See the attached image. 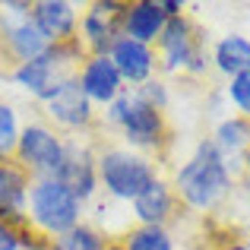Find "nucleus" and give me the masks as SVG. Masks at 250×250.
<instances>
[{
    "instance_id": "f257e3e1",
    "label": "nucleus",
    "mask_w": 250,
    "mask_h": 250,
    "mask_svg": "<svg viewBox=\"0 0 250 250\" xmlns=\"http://www.w3.org/2000/svg\"><path fill=\"white\" fill-rule=\"evenodd\" d=\"M174 193L187 209L209 212L228 196L234 187V168L228 159L215 149L212 140H200L187 162L174 171Z\"/></svg>"
},
{
    "instance_id": "f03ea898",
    "label": "nucleus",
    "mask_w": 250,
    "mask_h": 250,
    "mask_svg": "<svg viewBox=\"0 0 250 250\" xmlns=\"http://www.w3.org/2000/svg\"><path fill=\"white\" fill-rule=\"evenodd\" d=\"M95 168H98V187H104V193L111 200H121V203H133L159 177L155 162L130 146L98 149Z\"/></svg>"
},
{
    "instance_id": "7ed1b4c3",
    "label": "nucleus",
    "mask_w": 250,
    "mask_h": 250,
    "mask_svg": "<svg viewBox=\"0 0 250 250\" xmlns=\"http://www.w3.org/2000/svg\"><path fill=\"white\" fill-rule=\"evenodd\" d=\"M152 48H155V57H159V70H165V73L203 76L212 63V57L206 51V35L190 19V13L168 19L165 32L159 35V42Z\"/></svg>"
},
{
    "instance_id": "20e7f679",
    "label": "nucleus",
    "mask_w": 250,
    "mask_h": 250,
    "mask_svg": "<svg viewBox=\"0 0 250 250\" xmlns=\"http://www.w3.org/2000/svg\"><path fill=\"white\" fill-rule=\"evenodd\" d=\"M83 222V203L54 177H38L29 190V228H35L44 238L70 231Z\"/></svg>"
},
{
    "instance_id": "39448f33",
    "label": "nucleus",
    "mask_w": 250,
    "mask_h": 250,
    "mask_svg": "<svg viewBox=\"0 0 250 250\" xmlns=\"http://www.w3.org/2000/svg\"><path fill=\"white\" fill-rule=\"evenodd\" d=\"M63 146H67V140H63L51 124L32 121L19 130V143H16V155H13V159L29 171L32 181H38V177H54L57 168H61V162H63Z\"/></svg>"
},
{
    "instance_id": "423d86ee",
    "label": "nucleus",
    "mask_w": 250,
    "mask_h": 250,
    "mask_svg": "<svg viewBox=\"0 0 250 250\" xmlns=\"http://www.w3.org/2000/svg\"><path fill=\"white\" fill-rule=\"evenodd\" d=\"M29 13L19 16V13L0 10V61H3L6 73H10L13 67H19V63L38 61V57L51 48V42L35 29V22L29 19Z\"/></svg>"
},
{
    "instance_id": "0eeeda50",
    "label": "nucleus",
    "mask_w": 250,
    "mask_h": 250,
    "mask_svg": "<svg viewBox=\"0 0 250 250\" xmlns=\"http://www.w3.org/2000/svg\"><path fill=\"white\" fill-rule=\"evenodd\" d=\"M124 13H127V3L121 0H95L80 13V38L85 54H108L111 44L124 35Z\"/></svg>"
},
{
    "instance_id": "6e6552de",
    "label": "nucleus",
    "mask_w": 250,
    "mask_h": 250,
    "mask_svg": "<svg viewBox=\"0 0 250 250\" xmlns=\"http://www.w3.org/2000/svg\"><path fill=\"white\" fill-rule=\"evenodd\" d=\"M133 92V89H130ZM117 130H121V136L127 140L130 149H136V152H162L171 136V127H168V117L165 111L152 108V104L140 102V98H133L130 102V108L124 111L121 124H117Z\"/></svg>"
},
{
    "instance_id": "1a4fd4ad",
    "label": "nucleus",
    "mask_w": 250,
    "mask_h": 250,
    "mask_svg": "<svg viewBox=\"0 0 250 250\" xmlns=\"http://www.w3.org/2000/svg\"><path fill=\"white\" fill-rule=\"evenodd\" d=\"M54 181L63 184V187L85 206V203L98 193L95 149H92L89 143H80V136L67 140V146H63V162H61V168H57Z\"/></svg>"
},
{
    "instance_id": "9d476101",
    "label": "nucleus",
    "mask_w": 250,
    "mask_h": 250,
    "mask_svg": "<svg viewBox=\"0 0 250 250\" xmlns=\"http://www.w3.org/2000/svg\"><path fill=\"white\" fill-rule=\"evenodd\" d=\"M44 114L63 130H73V133H89L95 127V104L85 98V92L80 89V80L67 76L61 83V89L44 102Z\"/></svg>"
},
{
    "instance_id": "9b49d317",
    "label": "nucleus",
    "mask_w": 250,
    "mask_h": 250,
    "mask_svg": "<svg viewBox=\"0 0 250 250\" xmlns=\"http://www.w3.org/2000/svg\"><path fill=\"white\" fill-rule=\"evenodd\" d=\"M29 190L32 174L16 159L0 162V222L13 228L29 225Z\"/></svg>"
},
{
    "instance_id": "f8f14e48",
    "label": "nucleus",
    "mask_w": 250,
    "mask_h": 250,
    "mask_svg": "<svg viewBox=\"0 0 250 250\" xmlns=\"http://www.w3.org/2000/svg\"><path fill=\"white\" fill-rule=\"evenodd\" d=\"M111 63L117 67L121 80L127 89H140L143 83L155 80V70H159V57H155V48L152 44H143V42H133V38L121 35L108 51Z\"/></svg>"
},
{
    "instance_id": "ddd939ff",
    "label": "nucleus",
    "mask_w": 250,
    "mask_h": 250,
    "mask_svg": "<svg viewBox=\"0 0 250 250\" xmlns=\"http://www.w3.org/2000/svg\"><path fill=\"white\" fill-rule=\"evenodd\" d=\"M29 19L51 44H67L80 32V10L70 0H35Z\"/></svg>"
},
{
    "instance_id": "4468645a",
    "label": "nucleus",
    "mask_w": 250,
    "mask_h": 250,
    "mask_svg": "<svg viewBox=\"0 0 250 250\" xmlns=\"http://www.w3.org/2000/svg\"><path fill=\"white\" fill-rule=\"evenodd\" d=\"M76 80H80V89L85 92V98H89L92 104H102V108H108V104L127 89L108 54L85 57L83 67L76 70Z\"/></svg>"
},
{
    "instance_id": "2eb2a0df",
    "label": "nucleus",
    "mask_w": 250,
    "mask_h": 250,
    "mask_svg": "<svg viewBox=\"0 0 250 250\" xmlns=\"http://www.w3.org/2000/svg\"><path fill=\"white\" fill-rule=\"evenodd\" d=\"M177 193L174 187L165 181V177H155L152 184H149L146 190H143L140 196H136L130 206H133V215L140 225H159L165 228L171 219L177 215Z\"/></svg>"
},
{
    "instance_id": "dca6fc26",
    "label": "nucleus",
    "mask_w": 250,
    "mask_h": 250,
    "mask_svg": "<svg viewBox=\"0 0 250 250\" xmlns=\"http://www.w3.org/2000/svg\"><path fill=\"white\" fill-rule=\"evenodd\" d=\"M165 22L168 16L162 13L159 0H136V3H127V13H124V35L143 44H155L165 32Z\"/></svg>"
},
{
    "instance_id": "f3484780",
    "label": "nucleus",
    "mask_w": 250,
    "mask_h": 250,
    "mask_svg": "<svg viewBox=\"0 0 250 250\" xmlns=\"http://www.w3.org/2000/svg\"><path fill=\"white\" fill-rule=\"evenodd\" d=\"M209 140L215 143V149L225 155L228 165H231L234 174H238V168H244V152L250 146V121L241 117V114L222 117V121L215 124V133L209 136Z\"/></svg>"
},
{
    "instance_id": "a211bd4d",
    "label": "nucleus",
    "mask_w": 250,
    "mask_h": 250,
    "mask_svg": "<svg viewBox=\"0 0 250 250\" xmlns=\"http://www.w3.org/2000/svg\"><path fill=\"white\" fill-rule=\"evenodd\" d=\"M212 67L222 76L234 80L241 73H250V38L247 35H225L215 42V48L209 51Z\"/></svg>"
},
{
    "instance_id": "6ab92c4d",
    "label": "nucleus",
    "mask_w": 250,
    "mask_h": 250,
    "mask_svg": "<svg viewBox=\"0 0 250 250\" xmlns=\"http://www.w3.org/2000/svg\"><path fill=\"white\" fill-rule=\"evenodd\" d=\"M104 247H108V238L89 222H80L76 228L51 238V250H104Z\"/></svg>"
},
{
    "instance_id": "aec40b11",
    "label": "nucleus",
    "mask_w": 250,
    "mask_h": 250,
    "mask_svg": "<svg viewBox=\"0 0 250 250\" xmlns=\"http://www.w3.org/2000/svg\"><path fill=\"white\" fill-rule=\"evenodd\" d=\"M124 250H174V238L168 228L159 225H136L124 234Z\"/></svg>"
},
{
    "instance_id": "412c9836",
    "label": "nucleus",
    "mask_w": 250,
    "mask_h": 250,
    "mask_svg": "<svg viewBox=\"0 0 250 250\" xmlns=\"http://www.w3.org/2000/svg\"><path fill=\"white\" fill-rule=\"evenodd\" d=\"M19 130H22V127H19L16 108H13V104H6V102H0V162L16 155Z\"/></svg>"
},
{
    "instance_id": "4be33fe9",
    "label": "nucleus",
    "mask_w": 250,
    "mask_h": 250,
    "mask_svg": "<svg viewBox=\"0 0 250 250\" xmlns=\"http://www.w3.org/2000/svg\"><path fill=\"white\" fill-rule=\"evenodd\" d=\"M225 95H228V102L234 104V111L250 121V73H241V76H234V80H228Z\"/></svg>"
},
{
    "instance_id": "5701e85b",
    "label": "nucleus",
    "mask_w": 250,
    "mask_h": 250,
    "mask_svg": "<svg viewBox=\"0 0 250 250\" xmlns=\"http://www.w3.org/2000/svg\"><path fill=\"white\" fill-rule=\"evenodd\" d=\"M133 98H140V102H146V104H152V108L165 111L168 108V83L155 76V80L143 83L140 89H133Z\"/></svg>"
},
{
    "instance_id": "b1692460",
    "label": "nucleus",
    "mask_w": 250,
    "mask_h": 250,
    "mask_svg": "<svg viewBox=\"0 0 250 250\" xmlns=\"http://www.w3.org/2000/svg\"><path fill=\"white\" fill-rule=\"evenodd\" d=\"M0 250H22V234H19V228L0 222Z\"/></svg>"
},
{
    "instance_id": "393cba45",
    "label": "nucleus",
    "mask_w": 250,
    "mask_h": 250,
    "mask_svg": "<svg viewBox=\"0 0 250 250\" xmlns=\"http://www.w3.org/2000/svg\"><path fill=\"white\" fill-rule=\"evenodd\" d=\"M159 6H162V13H165L168 19L184 16V3H181V0H159Z\"/></svg>"
},
{
    "instance_id": "a878e982",
    "label": "nucleus",
    "mask_w": 250,
    "mask_h": 250,
    "mask_svg": "<svg viewBox=\"0 0 250 250\" xmlns=\"http://www.w3.org/2000/svg\"><path fill=\"white\" fill-rule=\"evenodd\" d=\"M222 250H250V244H244V241H228Z\"/></svg>"
},
{
    "instance_id": "bb28decb",
    "label": "nucleus",
    "mask_w": 250,
    "mask_h": 250,
    "mask_svg": "<svg viewBox=\"0 0 250 250\" xmlns=\"http://www.w3.org/2000/svg\"><path fill=\"white\" fill-rule=\"evenodd\" d=\"M104 250H124V244H121V241H108V247H104Z\"/></svg>"
},
{
    "instance_id": "cd10ccee",
    "label": "nucleus",
    "mask_w": 250,
    "mask_h": 250,
    "mask_svg": "<svg viewBox=\"0 0 250 250\" xmlns=\"http://www.w3.org/2000/svg\"><path fill=\"white\" fill-rule=\"evenodd\" d=\"M244 171H250V146H247V152H244Z\"/></svg>"
}]
</instances>
